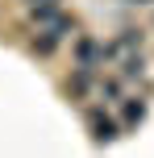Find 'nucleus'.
Here are the masks:
<instances>
[{
  "instance_id": "f257e3e1",
  "label": "nucleus",
  "mask_w": 154,
  "mask_h": 158,
  "mask_svg": "<svg viewBox=\"0 0 154 158\" xmlns=\"http://www.w3.org/2000/svg\"><path fill=\"white\" fill-rule=\"evenodd\" d=\"M88 125H92V137H96V142H117V137H121V125H117L104 108H88Z\"/></svg>"
},
{
  "instance_id": "f03ea898",
  "label": "nucleus",
  "mask_w": 154,
  "mask_h": 158,
  "mask_svg": "<svg viewBox=\"0 0 154 158\" xmlns=\"http://www.w3.org/2000/svg\"><path fill=\"white\" fill-rule=\"evenodd\" d=\"M92 83H96V79H92V71H79V67H75V75L67 79V96H75V100H83V96L92 92Z\"/></svg>"
},
{
  "instance_id": "7ed1b4c3",
  "label": "nucleus",
  "mask_w": 154,
  "mask_h": 158,
  "mask_svg": "<svg viewBox=\"0 0 154 158\" xmlns=\"http://www.w3.org/2000/svg\"><path fill=\"white\" fill-rule=\"evenodd\" d=\"M142 117H146V100H142V96H133V100H125L121 104V121H125V125H142Z\"/></svg>"
},
{
  "instance_id": "20e7f679",
  "label": "nucleus",
  "mask_w": 154,
  "mask_h": 158,
  "mask_svg": "<svg viewBox=\"0 0 154 158\" xmlns=\"http://www.w3.org/2000/svg\"><path fill=\"white\" fill-rule=\"evenodd\" d=\"M121 75H125V79H142V75H146V58H142V50H138V54H133V50L121 54Z\"/></svg>"
},
{
  "instance_id": "39448f33",
  "label": "nucleus",
  "mask_w": 154,
  "mask_h": 158,
  "mask_svg": "<svg viewBox=\"0 0 154 158\" xmlns=\"http://www.w3.org/2000/svg\"><path fill=\"white\" fill-rule=\"evenodd\" d=\"M46 33H54V38H67V33H75V17H67V13H54L46 25H42Z\"/></svg>"
},
{
  "instance_id": "423d86ee",
  "label": "nucleus",
  "mask_w": 154,
  "mask_h": 158,
  "mask_svg": "<svg viewBox=\"0 0 154 158\" xmlns=\"http://www.w3.org/2000/svg\"><path fill=\"white\" fill-rule=\"evenodd\" d=\"M54 46H58V38H54V33H46V29L33 38V54H42V58H46V54H54Z\"/></svg>"
},
{
  "instance_id": "0eeeda50",
  "label": "nucleus",
  "mask_w": 154,
  "mask_h": 158,
  "mask_svg": "<svg viewBox=\"0 0 154 158\" xmlns=\"http://www.w3.org/2000/svg\"><path fill=\"white\" fill-rule=\"evenodd\" d=\"M100 96H108V100H121V79H113V75H108V79H100Z\"/></svg>"
},
{
  "instance_id": "6e6552de",
  "label": "nucleus",
  "mask_w": 154,
  "mask_h": 158,
  "mask_svg": "<svg viewBox=\"0 0 154 158\" xmlns=\"http://www.w3.org/2000/svg\"><path fill=\"white\" fill-rule=\"evenodd\" d=\"M38 4H58V0H29V8H38Z\"/></svg>"
},
{
  "instance_id": "1a4fd4ad",
  "label": "nucleus",
  "mask_w": 154,
  "mask_h": 158,
  "mask_svg": "<svg viewBox=\"0 0 154 158\" xmlns=\"http://www.w3.org/2000/svg\"><path fill=\"white\" fill-rule=\"evenodd\" d=\"M129 4H150V0H129Z\"/></svg>"
}]
</instances>
